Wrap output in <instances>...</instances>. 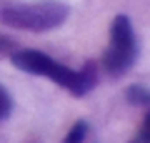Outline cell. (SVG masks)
Instances as JSON below:
<instances>
[{"mask_svg":"<svg viewBox=\"0 0 150 143\" xmlns=\"http://www.w3.org/2000/svg\"><path fill=\"white\" fill-rule=\"evenodd\" d=\"M10 58L20 70H25V73H30V75L50 78L53 83H58L60 88L70 90V93L78 95V98L88 95L98 85V65L93 63V60H88L80 70H70L68 65L53 60L50 55H45L43 50H30V48H28V50H15Z\"/></svg>","mask_w":150,"mask_h":143,"instance_id":"cell-1","label":"cell"},{"mask_svg":"<svg viewBox=\"0 0 150 143\" xmlns=\"http://www.w3.org/2000/svg\"><path fill=\"white\" fill-rule=\"evenodd\" d=\"M70 15V8L60 0H35V3H8L0 8V23L18 30L45 33L60 28Z\"/></svg>","mask_w":150,"mask_h":143,"instance_id":"cell-2","label":"cell"},{"mask_svg":"<svg viewBox=\"0 0 150 143\" xmlns=\"http://www.w3.org/2000/svg\"><path fill=\"white\" fill-rule=\"evenodd\" d=\"M138 60V38L128 15H115L110 25V45L103 55V68L110 78L125 75Z\"/></svg>","mask_w":150,"mask_h":143,"instance_id":"cell-3","label":"cell"},{"mask_svg":"<svg viewBox=\"0 0 150 143\" xmlns=\"http://www.w3.org/2000/svg\"><path fill=\"white\" fill-rule=\"evenodd\" d=\"M125 98H128L133 106H148L150 103V93H148V88H143V85H130L128 90H125Z\"/></svg>","mask_w":150,"mask_h":143,"instance_id":"cell-4","label":"cell"},{"mask_svg":"<svg viewBox=\"0 0 150 143\" xmlns=\"http://www.w3.org/2000/svg\"><path fill=\"white\" fill-rule=\"evenodd\" d=\"M85 138H88V123H85V121H78V123L68 131V136H65L63 143H83Z\"/></svg>","mask_w":150,"mask_h":143,"instance_id":"cell-5","label":"cell"},{"mask_svg":"<svg viewBox=\"0 0 150 143\" xmlns=\"http://www.w3.org/2000/svg\"><path fill=\"white\" fill-rule=\"evenodd\" d=\"M10 113H13V98H10V93L0 85V121H5Z\"/></svg>","mask_w":150,"mask_h":143,"instance_id":"cell-6","label":"cell"},{"mask_svg":"<svg viewBox=\"0 0 150 143\" xmlns=\"http://www.w3.org/2000/svg\"><path fill=\"white\" fill-rule=\"evenodd\" d=\"M18 50V43L8 35H0V55H13Z\"/></svg>","mask_w":150,"mask_h":143,"instance_id":"cell-7","label":"cell"},{"mask_svg":"<svg viewBox=\"0 0 150 143\" xmlns=\"http://www.w3.org/2000/svg\"><path fill=\"white\" fill-rule=\"evenodd\" d=\"M133 143H143V141H133Z\"/></svg>","mask_w":150,"mask_h":143,"instance_id":"cell-8","label":"cell"}]
</instances>
